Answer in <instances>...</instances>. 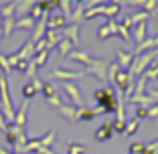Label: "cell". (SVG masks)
<instances>
[{
    "label": "cell",
    "instance_id": "cell-1",
    "mask_svg": "<svg viewBox=\"0 0 158 154\" xmlns=\"http://www.w3.org/2000/svg\"><path fill=\"white\" fill-rule=\"evenodd\" d=\"M93 99L98 102L99 110H103V114H116L118 103H120V99L114 94V89H98L93 94Z\"/></svg>",
    "mask_w": 158,
    "mask_h": 154
},
{
    "label": "cell",
    "instance_id": "cell-2",
    "mask_svg": "<svg viewBox=\"0 0 158 154\" xmlns=\"http://www.w3.org/2000/svg\"><path fill=\"white\" fill-rule=\"evenodd\" d=\"M0 103H2V110H4V120L12 124L16 112H14L12 102H10V91H8V79H6V75H0Z\"/></svg>",
    "mask_w": 158,
    "mask_h": 154
},
{
    "label": "cell",
    "instance_id": "cell-3",
    "mask_svg": "<svg viewBox=\"0 0 158 154\" xmlns=\"http://www.w3.org/2000/svg\"><path fill=\"white\" fill-rule=\"evenodd\" d=\"M154 61V51H150V53H146L144 57L142 55H138V57H134V63H132V69H130V73H132V77L134 75H144L146 73V67L150 65Z\"/></svg>",
    "mask_w": 158,
    "mask_h": 154
},
{
    "label": "cell",
    "instance_id": "cell-4",
    "mask_svg": "<svg viewBox=\"0 0 158 154\" xmlns=\"http://www.w3.org/2000/svg\"><path fill=\"white\" fill-rule=\"evenodd\" d=\"M43 95H45V99L49 103H51V106H55L57 110H59L61 106H63V102H61V98H59V89L55 87V85L51 83V81H45V83H43Z\"/></svg>",
    "mask_w": 158,
    "mask_h": 154
},
{
    "label": "cell",
    "instance_id": "cell-5",
    "mask_svg": "<svg viewBox=\"0 0 158 154\" xmlns=\"http://www.w3.org/2000/svg\"><path fill=\"white\" fill-rule=\"evenodd\" d=\"M63 91H65V94L71 98V102H73V107H77V110L85 107V102H83V98H81V94H79V89L75 87V85L71 83V81L63 83Z\"/></svg>",
    "mask_w": 158,
    "mask_h": 154
},
{
    "label": "cell",
    "instance_id": "cell-6",
    "mask_svg": "<svg viewBox=\"0 0 158 154\" xmlns=\"http://www.w3.org/2000/svg\"><path fill=\"white\" fill-rule=\"evenodd\" d=\"M107 69H110V63H106V61H93L91 65L87 67V71L89 73H93L98 79H102V81H106L107 79Z\"/></svg>",
    "mask_w": 158,
    "mask_h": 154
},
{
    "label": "cell",
    "instance_id": "cell-7",
    "mask_svg": "<svg viewBox=\"0 0 158 154\" xmlns=\"http://www.w3.org/2000/svg\"><path fill=\"white\" fill-rule=\"evenodd\" d=\"M67 59H71V61H77V63H83V65H91L93 61V57H91V53L87 51V49H73V53H71Z\"/></svg>",
    "mask_w": 158,
    "mask_h": 154
},
{
    "label": "cell",
    "instance_id": "cell-8",
    "mask_svg": "<svg viewBox=\"0 0 158 154\" xmlns=\"http://www.w3.org/2000/svg\"><path fill=\"white\" fill-rule=\"evenodd\" d=\"M53 77L59 81H63V83H67V81H73V79H81L85 73H81V71H65V69H55L53 71Z\"/></svg>",
    "mask_w": 158,
    "mask_h": 154
},
{
    "label": "cell",
    "instance_id": "cell-9",
    "mask_svg": "<svg viewBox=\"0 0 158 154\" xmlns=\"http://www.w3.org/2000/svg\"><path fill=\"white\" fill-rule=\"evenodd\" d=\"M114 136H116V132H114L112 124H110V122H106V124H102V126L95 130L93 138H95L98 142H106V140H110V138H114Z\"/></svg>",
    "mask_w": 158,
    "mask_h": 154
},
{
    "label": "cell",
    "instance_id": "cell-10",
    "mask_svg": "<svg viewBox=\"0 0 158 154\" xmlns=\"http://www.w3.org/2000/svg\"><path fill=\"white\" fill-rule=\"evenodd\" d=\"M134 53L130 51H118V67H120L122 71H130L132 69V63H134Z\"/></svg>",
    "mask_w": 158,
    "mask_h": 154
},
{
    "label": "cell",
    "instance_id": "cell-11",
    "mask_svg": "<svg viewBox=\"0 0 158 154\" xmlns=\"http://www.w3.org/2000/svg\"><path fill=\"white\" fill-rule=\"evenodd\" d=\"M118 27H120V23H116V20H106V24L99 27V31H98V39L106 41L110 35H118Z\"/></svg>",
    "mask_w": 158,
    "mask_h": 154
},
{
    "label": "cell",
    "instance_id": "cell-12",
    "mask_svg": "<svg viewBox=\"0 0 158 154\" xmlns=\"http://www.w3.org/2000/svg\"><path fill=\"white\" fill-rule=\"evenodd\" d=\"M67 24L65 14H53L51 19L47 20V31H63Z\"/></svg>",
    "mask_w": 158,
    "mask_h": 154
},
{
    "label": "cell",
    "instance_id": "cell-13",
    "mask_svg": "<svg viewBox=\"0 0 158 154\" xmlns=\"http://www.w3.org/2000/svg\"><path fill=\"white\" fill-rule=\"evenodd\" d=\"M61 35H63V39L73 43V47H75L79 43V24H69V27H65L61 31Z\"/></svg>",
    "mask_w": 158,
    "mask_h": 154
},
{
    "label": "cell",
    "instance_id": "cell-14",
    "mask_svg": "<svg viewBox=\"0 0 158 154\" xmlns=\"http://www.w3.org/2000/svg\"><path fill=\"white\" fill-rule=\"evenodd\" d=\"M120 4L118 2H110V4H102V14L107 16V20H114V16L120 14Z\"/></svg>",
    "mask_w": 158,
    "mask_h": 154
},
{
    "label": "cell",
    "instance_id": "cell-15",
    "mask_svg": "<svg viewBox=\"0 0 158 154\" xmlns=\"http://www.w3.org/2000/svg\"><path fill=\"white\" fill-rule=\"evenodd\" d=\"M27 107H28V103H27V99H24L23 103H20V110H19V114L14 116V126H19V128H24V124H27Z\"/></svg>",
    "mask_w": 158,
    "mask_h": 154
},
{
    "label": "cell",
    "instance_id": "cell-16",
    "mask_svg": "<svg viewBox=\"0 0 158 154\" xmlns=\"http://www.w3.org/2000/svg\"><path fill=\"white\" fill-rule=\"evenodd\" d=\"M146 35H148V24H146V23L136 24V31H134V41L138 43V45H142V43L146 41Z\"/></svg>",
    "mask_w": 158,
    "mask_h": 154
},
{
    "label": "cell",
    "instance_id": "cell-17",
    "mask_svg": "<svg viewBox=\"0 0 158 154\" xmlns=\"http://www.w3.org/2000/svg\"><path fill=\"white\" fill-rule=\"evenodd\" d=\"M59 112L67 118V122H71V124H75V122H77V107H73V106H65V103H63V106L59 107Z\"/></svg>",
    "mask_w": 158,
    "mask_h": 154
},
{
    "label": "cell",
    "instance_id": "cell-18",
    "mask_svg": "<svg viewBox=\"0 0 158 154\" xmlns=\"http://www.w3.org/2000/svg\"><path fill=\"white\" fill-rule=\"evenodd\" d=\"M156 47H158V37L146 39L142 45H138V49H136V55H142L144 51H150V49H156Z\"/></svg>",
    "mask_w": 158,
    "mask_h": 154
},
{
    "label": "cell",
    "instance_id": "cell-19",
    "mask_svg": "<svg viewBox=\"0 0 158 154\" xmlns=\"http://www.w3.org/2000/svg\"><path fill=\"white\" fill-rule=\"evenodd\" d=\"M57 49H59V53H61V55H63V57H69L71 55V53H73V43H71V41H67V39H61V43H59V47H57Z\"/></svg>",
    "mask_w": 158,
    "mask_h": 154
},
{
    "label": "cell",
    "instance_id": "cell-20",
    "mask_svg": "<svg viewBox=\"0 0 158 154\" xmlns=\"http://www.w3.org/2000/svg\"><path fill=\"white\" fill-rule=\"evenodd\" d=\"M95 118V112L93 110H89V107H81V110H77V122H89Z\"/></svg>",
    "mask_w": 158,
    "mask_h": 154
},
{
    "label": "cell",
    "instance_id": "cell-21",
    "mask_svg": "<svg viewBox=\"0 0 158 154\" xmlns=\"http://www.w3.org/2000/svg\"><path fill=\"white\" fill-rule=\"evenodd\" d=\"M14 28H20V31H33L35 28V20L31 19V16H24V19H20L19 23L14 24Z\"/></svg>",
    "mask_w": 158,
    "mask_h": 154
},
{
    "label": "cell",
    "instance_id": "cell-22",
    "mask_svg": "<svg viewBox=\"0 0 158 154\" xmlns=\"http://www.w3.org/2000/svg\"><path fill=\"white\" fill-rule=\"evenodd\" d=\"M45 14H49V12H45V10H43L41 6H39V2H37V4L31 6V14H28V16H31V19H33L35 23H39V20H41L43 16H45Z\"/></svg>",
    "mask_w": 158,
    "mask_h": 154
},
{
    "label": "cell",
    "instance_id": "cell-23",
    "mask_svg": "<svg viewBox=\"0 0 158 154\" xmlns=\"http://www.w3.org/2000/svg\"><path fill=\"white\" fill-rule=\"evenodd\" d=\"M47 61H49V51H41V53H37V55H35L33 63H35L37 67H45Z\"/></svg>",
    "mask_w": 158,
    "mask_h": 154
},
{
    "label": "cell",
    "instance_id": "cell-24",
    "mask_svg": "<svg viewBox=\"0 0 158 154\" xmlns=\"http://www.w3.org/2000/svg\"><path fill=\"white\" fill-rule=\"evenodd\" d=\"M39 142H41V146L43 148H51L53 146V142H55V132H49V134H45V136H41L39 138Z\"/></svg>",
    "mask_w": 158,
    "mask_h": 154
},
{
    "label": "cell",
    "instance_id": "cell-25",
    "mask_svg": "<svg viewBox=\"0 0 158 154\" xmlns=\"http://www.w3.org/2000/svg\"><path fill=\"white\" fill-rule=\"evenodd\" d=\"M138 128H140V120H136V118H134V120H130L128 124H126V134L134 136L136 132H138Z\"/></svg>",
    "mask_w": 158,
    "mask_h": 154
},
{
    "label": "cell",
    "instance_id": "cell-26",
    "mask_svg": "<svg viewBox=\"0 0 158 154\" xmlns=\"http://www.w3.org/2000/svg\"><path fill=\"white\" fill-rule=\"evenodd\" d=\"M85 152H87V148L83 144H75L73 142V144L67 146V154H85Z\"/></svg>",
    "mask_w": 158,
    "mask_h": 154
},
{
    "label": "cell",
    "instance_id": "cell-27",
    "mask_svg": "<svg viewBox=\"0 0 158 154\" xmlns=\"http://www.w3.org/2000/svg\"><path fill=\"white\" fill-rule=\"evenodd\" d=\"M0 69H2V75H8L12 71V67L8 63V55H0Z\"/></svg>",
    "mask_w": 158,
    "mask_h": 154
},
{
    "label": "cell",
    "instance_id": "cell-28",
    "mask_svg": "<svg viewBox=\"0 0 158 154\" xmlns=\"http://www.w3.org/2000/svg\"><path fill=\"white\" fill-rule=\"evenodd\" d=\"M35 94H37V87H35L33 83H24V87H23V95H24V99L33 98Z\"/></svg>",
    "mask_w": 158,
    "mask_h": 154
},
{
    "label": "cell",
    "instance_id": "cell-29",
    "mask_svg": "<svg viewBox=\"0 0 158 154\" xmlns=\"http://www.w3.org/2000/svg\"><path fill=\"white\" fill-rule=\"evenodd\" d=\"M28 67H31V61H19L14 69L19 71V73H23V75H28Z\"/></svg>",
    "mask_w": 158,
    "mask_h": 154
},
{
    "label": "cell",
    "instance_id": "cell-30",
    "mask_svg": "<svg viewBox=\"0 0 158 154\" xmlns=\"http://www.w3.org/2000/svg\"><path fill=\"white\" fill-rule=\"evenodd\" d=\"M112 128L116 134H126V122H122V120H114Z\"/></svg>",
    "mask_w": 158,
    "mask_h": 154
},
{
    "label": "cell",
    "instance_id": "cell-31",
    "mask_svg": "<svg viewBox=\"0 0 158 154\" xmlns=\"http://www.w3.org/2000/svg\"><path fill=\"white\" fill-rule=\"evenodd\" d=\"M146 19H148V12H136L134 16H132V23H134V27L136 24H140V23H146Z\"/></svg>",
    "mask_w": 158,
    "mask_h": 154
},
{
    "label": "cell",
    "instance_id": "cell-32",
    "mask_svg": "<svg viewBox=\"0 0 158 154\" xmlns=\"http://www.w3.org/2000/svg\"><path fill=\"white\" fill-rule=\"evenodd\" d=\"M144 148H146L144 142H134V144L130 146V154H142V152H144Z\"/></svg>",
    "mask_w": 158,
    "mask_h": 154
},
{
    "label": "cell",
    "instance_id": "cell-33",
    "mask_svg": "<svg viewBox=\"0 0 158 154\" xmlns=\"http://www.w3.org/2000/svg\"><path fill=\"white\" fill-rule=\"evenodd\" d=\"M142 154H158V140L146 144V148H144V152H142Z\"/></svg>",
    "mask_w": 158,
    "mask_h": 154
},
{
    "label": "cell",
    "instance_id": "cell-34",
    "mask_svg": "<svg viewBox=\"0 0 158 154\" xmlns=\"http://www.w3.org/2000/svg\"><path fill=\"white\" fill-rule=\"evenodd\" d=\"M116 120H122V122H126V106H124V102H120L118 103V110H116Z\"/></svg>",
    "mask_w": 158,
    "mask_h": 154
},
{
    "label": "cell",
    "instance_id": "cell-35",
    "mask_svg": "<svg viewBox=\"0 0 158 154\" xmlns=\"http://www.w3.org/2000/svg\"><path fill=\"white\" fill-rule=\"evenodd\" d=\"M142 118H148V107L138 106L136 107V120H142Z\"/></svg>",
    "mask_w": 158,
    "mask_h": 154
},
{
    "label": "cell",
    "instance_id": "cell-36",
    "mask_svg": "<svg viewBox=\"0 0 158 154\" xmlns=\"http://www.w3.org/2000/svg\"><path fill=\"white\" fill-rule=\"evenodd\" d=\"M120 27H122V28H126V31L130 33V28L134 27V23H132V16H126V19H124V20L120 23Z\"/></svg>",
    "mask_w": 158,
    "mask_h": 154
},
{
    "label": "cell",
    "instance_id": "cell-37",
    "mask_svg": "<svg viewBox=\"0 0 158 154\" xmlns=\"http://www.w3.org/2000/svg\"><path fill=\"white\" fill-rule=\"evenodd\" d=\"M136 4H142L146 8V12H150V10H154V6H158L156 0H150V2H136Z\"/></svg>",
    "mask_w": 158,
    "mask_h": 154
},
{
    "label": "cell",
    "instance_id": "cell-38",
    "mask_svg": "<svg viewBox=\"0 0 158 154\" xmlns=\"http://www.w3.org/2000/svg\"><path fill=\"white\" fill-rule=\"evenodd\" d=\"M148 118L150 120H158V106L148 107Z\"/></svg>",
    "mask_w": 158,
    "mask_h": 154
},
{
    "label": "cell",
    "instance_id": "cell-39",
    "mask_svg": "<svg viewBox=\"0 0 158 154\" xmlns=\"http://www.w3.org/2000/svg\"><path fill=\"white\" fill-rule=\"evenodd\" d=\"M31 83H33L35 87H37V91H39V89H43V83H45V81H41V79H39V77H37V75H35V77H33V81H31Z\"/></svg>",
    "mask_w": 158,
    "mask_h": 154
},
{
    "label": "cell",
    "instance_id": "cell-40",
    "mask_svg": "<svg viewBox=\"0 0 158 154\" xmlns=\"http://www.w3.org/2000/svg\"><path fill=\"white\" fill-rule=\"evenodd\" d=\"M0 130H2V132L8 130V124H6V120H4V116H2V114H0Z\"/></svg>",
    "mask_w": 158,
    "mask_h": 154
},
{
    "label": "cell",
    "instance_id": "cell-41",
    "mask_svg": "<svg viewBox=\"0 0 158 154\" xmlns=\"http://www.w3.org/2000/svg\"><path fill=\"white\" fill-rule=\"evenodd\" d=\"M0 154H16V152H6V150H2V148H0Z\"/></svg>",
    "mask_w": 158,
    "mask_h": 154
},
{
    "label": "cell",
    "instance_id": "cell-42",
    "mask_svg": "<svg viewBox=\"0 0 158 154\" xmlns=\"http://www.w3.org/2000/svg\"><path fill=\"white\" fill-rule=\"evenodd\" d=\"M2 37H4V35H2V27H0V39H2Z\"/></svg>",
    "mask_w": 158,
    "mask_h": 154
},
{
    "label": "cell",
    "instance_id": "cell-43",
    "mask_svg": "<svg viewBox=\"0 0 158 154\" xmlns=\"http://www.w3.org/2000/svg\"><path fill=\"white\" fill-rule=\"evenodd\" d=\"M0 24H2V10H0Z\"/></svg>",
    "mask_w": 158,
    "mask_h": 154
}]
</instances>
